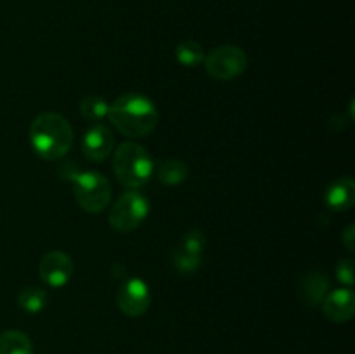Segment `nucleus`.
Returning <instances> with one entry per match:
<instances>
[{
    "mask_svg": "<svg viewBox=\"0 0 355 354\" xmlns=\"http://www.w3.org/2000/svg\"><path fill=\"white\" fill-rule=\"evenodd\" d=\"M111 124L127 137H146L158 125V111L148 97L141 94H123L110 104Z\"/></svg>",
    "mask_w": 355,
    "mask_h": 354,
    "instance_id": "1",
    "label": "nucleus"
},
{
    "mask_svg": "<svg viewBox=\"0 0 355 354\" xmlns=\"http://www.w3.org/2000/svg\"><path fill=\"white\" fill-rule=\"evenodd\" d=\"M30 139L35 153L44 160L54 162L62 158L73 144V128L64 117L45 111L33 120Z\"/></svg>",
    "mask_w": 355,
    "mask_h": 354,
    "instance_id": "2",
    "label": "nucleus"
},
{
    "mask_svg": "<svg viewBox=\"0 0 355 354\" xmlns=\"http://www.w3.org/2000/svg\"><path fill=\"white\" fill-rule=\"evenodd\" d=\"M113 170L118 183L128 189H139L151 179L153 160L141 144L125 142L114 151Z\"/></svg>",
    "mask_w": 355,
    "mask_h": 354,
    "instance_id": "3",
    "label": "nucleus"
},
{
    "mask_svg": "<svg viewBox=\"0 0 355 354\" xmlns=\"http://www.w3.org/2000/svg\"><path fill=\"white\" fill-rule=\"evenodd\" d=\"M71 179L75 184V198L83 210L99 214L110 205L111 184L103 174L87 170L76 172Z\"/></svg>",
    "mask_w": 355,
    "mask_h": 354,
    "instance_id": "4",
    "label": "nucleus"
},
{
    "mask_svg": "<svg viewBox=\"0 0 355 354\" xmlns=\"http://www.w3.org/2000/svg\"><path fill=\"white\" fill-rule=\"evenodd\" d=\"M149 214V201L139 191L130 189L121 194L110 210V224L118 233H130L144 222Z\"/></svg>",
    "mask_w": 355,
    "mask_h": 354,
    "instance_id": "5",
    "label": "nucleus"
},
{
    "mask_svg": "<svg viewBox=\"0 0 355 354\" xmlns=\"http://www.w3.org/2000/svg\"><path fill=\"white\" fill-rule=\"evenodd\" d=\"M203 61L208 75L215 80H222V82L239 76L248 65L245 52L232 45H222V47L214 49L210 54L205 56Z\"/></svg>",
    "mask_w": 355,
    "mask_h": 354,
    "instance_id": "6",
    "label": "nucleus"
},
{
    "mask_svg": "<svg viewBox=\"0 0 355 354\" xmlns=\"http://www.w3.org/2000/svg\"><path fill=\"white\" fill-rule=\"evenodd\" d=\"M116 301L125 314L137 318L148 311L151 295H149V288L144 281L139 280V278H132L118 288Z\"/></svg>",
    "mask_w": 355,
    "mask_h": 354,
    "instance_id": "7",
    "label": "nucleus"
},
{
    "mask_svg": "<svg viewBox=\"0 0 355 354\" xmlns=\"http://www.w3.org/2000/svg\"><path fill=\"white\" fill-rule=\"evenodd\" d=\"M38 273H40L42 281L49 287H64L73 274L71 257L59 250L45 253L38 266Z\"/></svg>",
    "mask_w": 355,
    "mask_h": 354,
    "instance_id": "8",
    "label": "nucleus"
},
{
    "mask_svg": "<svg viewBox=\"0 0 355 354\" xmlns=\"http://www.w3.org/2000/svg\"><path fill=\"white\" fill-rule=\"evenodd\" d=\"M114 137L110 128L103 124H96L85 132L82 141L83 155L92 162H104L113 149Z\"/></svg>",
    "mask_w": 355,
    "mask_h": 354,
    "instance_id": "9",
    "label": "nucleus"
},
{
    "mask_svg": "<svg viewBox=\"0 0 355 354\" xmlns=\"http://www.w3.org/2000/svg\"><path fill=\"white\" fill-rule=\"evenodd\" d=\"M321 304L326 318L335 323H345L352 319L355 311L354 292L350 288H340L326 295Z\"/></svg>",
    "mask_w": 355,
    "mask_h": 354,
    "instance_id": "10",
    "label": "nucleus"
},
{
    "mask_svg": "<svg viewBox=\"0 0 355 354\" xmlns=\"http://www.w3.org/2000/svg\"><path fill=\"white\" fill-rule=\"evenodd\" d=\"M326 203L333 210H349L355 201V183L352 177H342L326 189Z\"/></svg>",
    "mask_w": 355,
    "mask_h": 354,
    "instance_id": "11",
    "label": "nucleus"
},
{
    "mask_svg": "<svg viewBox=\"0 0 355 354\" xmlns=\"http://www.w3.org/2000/svg\"><path fill=\"white\" fill-rule=\"evenodd\" d=\"M329 280L321 273V271H311L304 276L300 287L302 298L307 302L309 305L321 304L324 297L328 295Z\"/></svg>",
    "mask_w": 355,
    "mask_h": 354,
    "instance_id": "12",
    "label": "nucleus"
},
{
    "mask_svg": "<svg viewBox=\"0 0 355 354\" xmlns=\"http://www.w3.org/2000/svg\"><path fill=\"white\" fill-rule=\"evenodd\" d=\"M0 354H33V346L26 333L7 330L0 333Z\"/></svg>",
    "mask_w": 355,
    "mask_h": 354,
    "instance_id": "13",
    "label": "nucleus"
},
{
    "mask_svg": "<svg viewBox=\"0 0 355 354\" xmlns=\"http://www.w3.org/2000/svg\"><path fill=\"white\" fill-rule=\"evenodd\" d=\"M17 304L26 312H40L47 304V294L38 287H26L17 294Z\"/></svg>",
    "mask_w": 355,
    "mask_h": 354,
    "instance_id": "14",
    "label": "nucleus"
},
{
    "mask_svg": "<svg viewBox=\"0 0 355 354\" xmlns=\"http://www.w3.org/2000/svg\"><path fill=\"white\" fill-rule=\"evenodd\" d=\"M187 172V165L180 160H166L158 170V179L159 183L166 184V186H175V184H180L182 180H186Z\"/></svg>",
    "mask_w": 355,
    "mask_h": 354,
    "instance_id": "15",
    "label": "nucleus"
},
{
    "mask_svg": "<svg viewBox=\"0 0 355 354\" xmlns=\"http://www.w3.org/2000/svg\"><path fill=\"white\" fill-rule=\"evenodd\" d=\"M175 58L179 59L180 65L184 66H198L203 62L205 51L198 42L194 40H184L177 45L175 49Z\"/></svg>",
    "mask_w": 355,
    "mask_h": 354,
    "instance_id": "16",
    "label": "nucleus"
},
{
    "mask_svg": "<svg viewBox=\"0 0 355 354\" xmlns=\"http://www.w3.org/2000/svg\"><path fill=\"white\" fill-rule=\"evenodd\" d=\"M80 113L83 115V118H87L89 121H99L110 111V104L106 103V99L99 96H85L80 101Z\"/></svg>",
    "mask_w": 355,
    "mask_h": 354,
    "instance_id": "17",
    "label": "nucleus"
},
{
    "mask_svg": "<svg viewBox=\"0 0 355 354\" xmlns=\"http://www.w3.org/2000/svg\"><path fill=\"white\" fill-rule=\"evenodd\" d=\"M172 264H173V267L179 271V273L191 274V273H194L198 267H200L201 255H198V253H193V252H187L186 248L179 246V248L173 252Z\"/></svg>",
    "mask_w": 355,
    "mask_h": 354,
    "instance_id": "18",
    "label": "nucleus"
},
{
    "mask_svg": "<svg viewBox=\"0 0 355 354\" xmlns=\"http://www.w3.org/2000/svg\"><path fill=\"white\" fill-rule=\"evenodd\" d=\"M180 246L186 248L187 252L201 255V250H203L205 246V235L201 231H198V229H191V231L186 233V236H184L182 239V245Z\"/></svg>",
    "mask_w": 355,
    "mask_h": 354,
    "instance_id": "19",
    "label": "nucleus"
},
{
    "mask_svg": "<svg viewBox=\"0 0 355 354\" xmlns=\"http://www.w3.org/2000/svg\"><path fill=\"white\" fill-rule=\"evenodd\" d=\"M336 276L342 283H345L347 287H352L354 283V260L352 259H343L342 262L336 267Z\"/></svg>",
    "mask_w": 355,
    "mask_h": 354,
    "instance_id": "20",
    "label": "nucleus"
},
{
    "mask_svg": "<svg viewBox=\"0 0 355 354\" xmlns=\"http://www.w3.org/2000/svg\"><path fill=\"white\" fill-rule=\"evenodd\" d=\"M355 228H354V226L352 224H350L349 226V228H347L345 229V233H343V236H342V242L343 243H345V246H347V248H349V250H354L355 248V239H354V236H355Z\"/></svg>",
    "mask_w": 355,
    "mask_h": 354,
    "instance_id": "21",
    "label": "nucleus"
}]
</instances>
